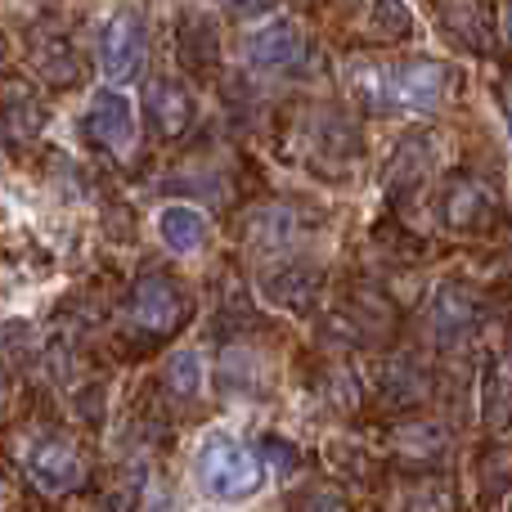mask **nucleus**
Here are the masks:
<instances>
[{"mask_svg":"<svg viewBox=\"0 0 512 512\" xmlns=\"http://www.w3.org/2000/svg\"><path fill=\"white\" fill-rule=\"evenodd\" d=\"M459 86V68L441 59H396V63H351L346 90L369 113H432Z\"/></svg>","mask_w":512,"mask_h":512,"instance_id":"nucleus-1","label":"nucleus"},{"mask_svg":"<svg viewBox=\"0 0 512 512\" xmlns=\"http://www.w3.org/2000/svg\"><path fill=\"white\" fill-rule=\"evenodd\" d=\"M194 477L203 486V495L221 499V504H243L256 490L265 486V463L256 459L243 441L225 432H212L203 445H198L194 459Z\"/></svg>","mask_w":512,"mask_h":512,"instance_id":"nucleus-2","label":"nucleus"},{"mask_svg":"<svg viewBox=\"0 0 512 512\" xmlns=\"http://www.w3.org/2000/svg\"><path fill=\"white\" fill-rule=\"evenodd\" d=\"M499 212H504L499 189L490 185L486 176H477V171H454V176L441 185V194H436V221H441V230H450V234L490 230V221H495Z\"/></svg>","mask_w":512,"mask_h":512,"instance_id":"nucleus-3","label":"nucleus"},{"mask_svg":"<svg viewBox=\"0 0 512 512\" xmlns=\"http://www.w3.org/2000/svg\"><path fill=\"white\" fill-rule=\"evenodd\" d=\"M126 319H131L140 333L149 337H171L180 324L189 319V297L176 283V274L167 270H144L131 288V306H126Z\"/></svg>","mask_w":512,"mask_h":512,"instance_id":"nucleus-4","label":"nucleus"},{"mask_svg":"<svg viewBox=\"0 0 512 512\" xmlns=\"http://www.w3.org/2000/svg\"><path fill=\"white\" fill-rule=\"evenodd\" d=\"M81 135H86L90 149L108 153V158H126V153L135 149V135H140V126H135V104L113 86L95 90V99H90L86 113H81Z\"/></svg>","mask_w":512,"mask_h":512,"instance_id":"nucleus-5","label":"nucleus"},{"mask_svg":"<svg viewBox=\"0 0 512 512\" xmlns=\"http://www.w3.org/2000/svg\"><path fill=\"white\" fill-rule=\"evenodd\" d=\"M297 140H301V158H306L310 167H319V162H324V167H346V162H355L364 153L355 122L342 117L337 108H310Z\"/></svg>","mask_w":512,"mask_h":512,"instance_id":"nucleus-6","label":"nucleus"},{"mask_svg":"<svg viewBox=\"0 0 512 512\" xmlns=\"http://www.w3.org/2000/svg\"><path fill=\"white\" fill-rule=\"evenodd\" d=\"M144 59H149V32H144V18L135 9H122V14L108 18L104 36H99V63H104V77L113 86H126L144 72Z\"/></svg>","mask_w":512,"mask_h":512,"instance_id":"nucleus-7","label":"nucleus"},{"mask_svg":"<svg viewBox=\"0 0 512 512\" xmlns=\"http://www.w3.org/2000/svg\"><path fill=\"white\" fill-rule=\"evenodd\" d=\"M27 59H32L36 77L50 90H72L86 77V63H81V50L59 23H36L27 32Z\"/></svg>","mask_w":512,"mask_h":512,"instance_id":"nucleus-8","label":"nucleus"},{"mask_svg":"<svg viewBox=\"0 0 512 512\" xmlns=\"http://www.w3.org/2000/svg\"><path fill=\"white\" fill-rule=\"evenodd\" d=\"M310 59H315V41L292 18L265 23L248 36V63L261 72H301Z\"/></svg>","mask_w":512,"mask_h":512,"instance_id":"nucleus-9","label":"nucleus"},{"mask_svg":"<svg viewBox=\"0 0 512 512\" xmlns=\"http://www.w3.org/2000/svg\"><path fill=\"white\" fill-rule=\"evenodd\" d=\"M319 221H324V216H310L292 203H265V207H256V212H248V221H243V239H248L252 248L279 252V248H288V243L306 239Z\"/></svg>","mask_w":512,"mask_h":512,"instance_id":"nucleus-10","label":"nucleus"},{"mask_svg":"<svg viewBox=\"0 0 512 512\" xmlns=\"http://www.w3.org/2000/svg\"><path fill=\"white\" fill-rule=\"evenodd\" d=\"M144 117H149V131L158 140H180V135L194 126V95H189L185 81L176 77H158L144 95Z\"/></svg>","mask_w":512,"mask_h":512,"instance_id":"nucleus-11","label":"nucleus"},{"mask_svg":"<svg viewBox=\"0 0 512 512\" xmlns=\"http://www.w3.org/2000/svg\"><path fill=\"white\" fill-rule=\"evenodd\" d=\"M45 122H50V108H45V99L36 95L32 81H23V77L0 81V126H5L9 140L32 144L36 135L45 131Z\"/></svg>","mask_w":512,"mask_h":512,"instance_id":"nucleus-12","label":"nucleus"},{"mask_svg":"<svg viewBox=\"0 0 512 512\" xmlns=\"http://www.w3.org/2000/svg\"><path fill=\"white\" fill-rule=\"evenodd\" d=\"M477 319H481L477 297H472L463 283H445L432 297V333L441 346H459L463 337L477 328Z\"/></svg>","mask_w":512,"mask_h":512,"instance_id":"nucleus-13","label":"nucleus"},{"mask_svg":"<svg viewBox=\"0 0 512 512\" xmlns=\"http://www.w3.org/2000/svg\"><path fill=\"white\" fill-rule=\"evenodd\" d=\"M27 472H32V481L41 490L68 495V490L81 481V459L63 441H36L32 454H27Z\"/></svg>","mask_w":512,"mask_h":512,"instance_id":"nucleus-14","label":"nucleus"},{"mask_svg":"<svg viewBox=\"0 0 512 512\" xmlns=\"http://www.w3.org/2000/svg\"><path fill=\"white\" fill-rule=\"evenodd\" d=\"M261 283H265V297H270L274 306H288V310H297V315H306V306L315 301V292H319V274L310 270V265H301V261L270 265Z\"/></svg>","mask_w":512,"mask_h":512,"instance_id":"nucleus-15","label":"nucleus"},{"mask_svg":"<svg viewBox=\"0 0 512 512\" xmlns=\"http://www.w3.org/2000/svg\"><path fill=\"white\" fill-rule=\"evenodd\" d=\"M176 54L185 59V68H194V72L216 68V59H221V32H216L212 18H207V14H185V18H180Z\"/></svg>","mask_w":512,"mask_h":512,"instance_id":"nucleus-16","label":"nucleus"},{"mask_svg":"<svg viewBox=\"0 0 512 512\" xmlns=\"http://www.w3.org/2000/svg\"><path fill=\"white\" fill-rule=\"evenodd\" d=\"M158 234L176 256H194V252L207 248L212 225H207V216L194 212V207H162L158 212Z\"/></svg>","mask_w":512,"mask_h":512,"instance_id":"nucleus-17","label":"nucleus"},{"mask_svg":"<svg viewBox=\"0 0 512 512\" xmlns=\"http://www.w3.org/2000/svg\"><path fill=\"white\" fill-rule=\"evenodd\" d=\"M427 167H432V149H427V140H405L400 144V153L391 158V171H387V194L396 198H409L418 185H423Z\"/></svg>","mask_w":512,"mask_h":512,"instance_id":"nucleus-18","label":"nucleus"},{"mask_svg":"<svg viewBox=\"0 0 512 512\" xmlns=\"http://www.w3.org/2000/svg\"><path fill=\"white\" fill-rule=\"evenodd\" d=\"M203 378H207V364L198 351H176L167 360V387L176 391V396H198Z\"/></svg>","mask_w":512,"mask_h":512,"instance_id":"nucleus-19","label":"nucleus"},{"mask_svg":"<svg viewBox=\"0 0 512 512\" xmlns=\"http://www.w3.org/2000/svg\"><path fill=\"white\" fill-rule=\"evenodd\" d=\"M369 32L373 41H405L409 36V9L400 0H373V14H369Z\"/></svg>","mask_w":512,"mask_h":512,"instance_id":"nucleus-20","label":"nucleus"},{"mask_svg":"<svg viewBox=\"0 0 512 512\" xmlns=\"http://www.w3.org/2000/svg\"><path fill=\"white\" fill-rule=\"evenodd\" d=\"M279 5V0H221V9L230 18H239V23H252V18H265L270 9Z\"/></svg>","mask_w":512,"mask_h":512,"instance_id":"nucleus-21","label":"nucleus"},{"mask_svg":"<svg viewBox=\"0 0 512 512\" xmlns=\"http://www.w3.org/2000/svg\"><path fill=\"white\" fill-rule=\"evenodd\" d=\"M301 512H346V504L337 495H328V490H319V495H310L306 504H301Z\"/></svg>","mask_w":512,"mask_h":512,"instance_id":"nucleus-22","label":"nucleus"},{"mask_svg":"<svg viewBox=\"0 0 512 512\" xmlns=\"http://www.w3.org/2000/svg\"><path fill=\"white\" fill-rule=\"evenodd\" d=\"M0 512H23V499H18V490L5 477H0Z\"/></svg>","mask_w":512,"mask_h":512,"instance_id":"nucleus-23","label":"nucleus"},{"mask_svg":"<svg viewBox=\"0 0 512 512\" xmlns=\"http://www.w3.org/2000/svg\"><path fill=\"white\" fill-rule=\"evenodd\" d=\"M5 59H9V36L0 32V63H5Z\"/></svg>","mask_w":512,"mask_h":512,"instance_id":"nucleus-24","label":"nucleus"},{"mask_svg":"<svg viewBox=\"0 0 512 512\" xmlns=\"http://www.w3.org/2000/svg\"><path fill=\"white\" fill-rule=\"evenodd\" d=\"M342 5H355V0H342Z\"/></svg>","mask_w":512,"mask_h":512,"instance_id":"nucleus-25","label":"nucleus"}]
</instances>
